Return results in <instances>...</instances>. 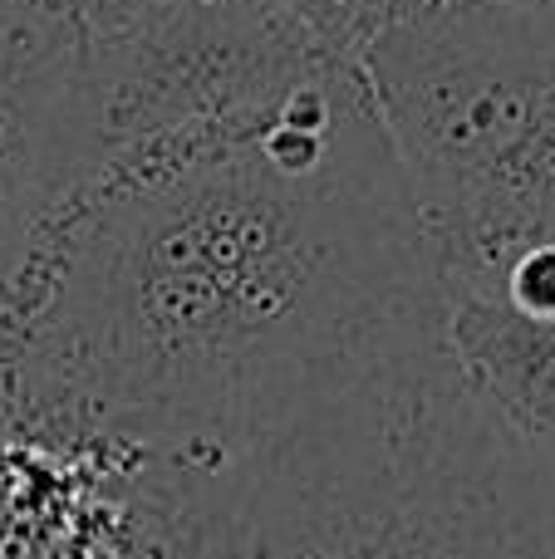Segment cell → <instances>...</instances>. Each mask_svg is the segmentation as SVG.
<instances>
[{
	"instance_id": "obj_1",
	"label": "cell",
	"mask_w": 555,
	"mask_h": 559,
	"mask_svg": "<svg viewBox=\"0 0 555 559\" xmlns=\"http://www.w3.org/2000/svg\"><path fill=\"white\" fill-rule=\"evenodd\" d=\"M438 329L359 64L104 153L10 299L0 403L55 437L226 456Z\"/></svg>"
},
{
	"instance_id": "obj_2",
	"label": "cell",
	"mask_w": 555,
	"mask_h": 559,
	"mask_svg": "<svg viewBox=\"0 0 555 559\" xmlns=\"http://www.w3.org/2000/svg\"><path fill=\"white\" fill-rule=\"evenodd\" d=\"M177 559H555V466L462 388L438 329L226 456H163Z\"/></svg>"
},
{
	"instance_id": "obj_3",
	"label": "cell",
	"mask_w": 555,
	"mask_h": 559,
	"mask_svg": "<svg viewBox=\"0 0 555 559\" xmlns=\"http://www.w3.org/2000/svg\"><path fill=\"white\" fill-rule=\"evenodd\" d=\"M433 275L487 280L555 241V20L448 5L364 55Z\"/></svg>"
},
{
	"instance_id": "obj_4",
	"label": "cell",
	"mask_w": 555,
	"mask_h": 559,
	"mask_svg": "<svg viewBox=\"0 0 555 559\" xmlns=\"http://www.w3.org/2000/svg\"><path fill=\"white\" fill-rule=\"evenodd\" d=\"M320 64H330V55L291 10L187 0L138 29L88 39L84 79L98 153L177 128L251 118Z\"/></svg>"
},
{
	"instance_id": "obj_5",
	"label": "cell",
	"mask_w": 555,
	"mask_h": 559,
	"mask_svg": "<svg viewBox=\"0 0 555 559\" xmlns=\"http://www.w3.org/2000/svg\"><path fill=\"white\" fill-rule=\"evenodd\" d=\"M438 338L482 413L536 462L555 466V319L511 309L487 280L433 275Z\"/></svg>"
},
{
	"instance_id": "obj_6",
	"label": "cell",
	"mask_w": 555,
	"mask_h": 559,
	"mask_svg": "<svg viewBox=\"0 0 555 559\" xmlns=\"http://www.w3.org/2000/svg\"><path fill=\"white\" fill-rule=\"evenodd\" d=\"M448 5V0H291V15L305 25V35L340 64H364L369 45L389 29L409 25V20L428 15V10Z\"/></svg>"
},
{
	"instance_id": "obj_7",
	"label": "cell",
	"mask_w": 555,
	"mask_h": 559,
	"mask_svg": "<svg viewBox=\"0 0 555 559\" xmlns=\"http://www.w3.org/2000/svg\"><path fill=\"white\" fill-rule=\"evenodd\" d=\"M64 5H69V15L79 20L84 39H108V35L147 25V20L187 5V0H64Z\"/></svg>"
},
{
	"instance_id": "obj_8",
	"label": "cell",
	"mask_w": 555,
	"mask_h": 559,
	"mask_svg": "<svg viewBox=\"0 0 555 559\" xmlns=\"http://www.w3.org/2000/svg\"><path fill=\"white\" fill-rule=\"evenodd\" d=\"M468 5H497V10H511V15L555 20V0H468Z\"/></svg>"
},
{
	"instance_id": "obj_9",
	"label": "cell",
	"mask_w": 555,
	"mask_h": 559,
	"mask_svg": "<svg viewBox=\"0 0 555 559\" xmlns=\"http://www.w3.org/2000/svg\"><path fill=\"white\" fill-rule=\"evenodd\" d=\"M256 5H275V10H285V5H291V0H256Z\"/></svg>"
}]
</instances>
